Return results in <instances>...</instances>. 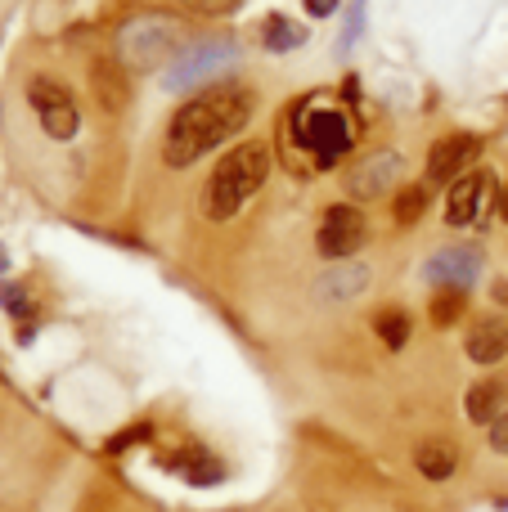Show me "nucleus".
<instances>
[{"mask_svg":"<svg viewBox=\"0 0 508 512\" xmlns=\"http://www.w3.org/2000/svg\"><path fill=\"white\" fill-rule=\"evenodd\" d=\"M252 117V99L248 90H207V95L189 99L176 117H171V131H167V144H162V158L171 167H189V162L207 158L216 144L234 140V135L248 126Z\"/></svg>","mask_w":508,"mask_h":512,"instance_id":"f257e3e1","label":"nucleus"},{"mask_svg":"<svg viewBox=\"0 0 508 512\" xmlns=\"http://www.w3.org/2000/svg\"><path fill=\"white\" fill-rule=\"evenodd\" d=\"M270 176V149L266 144H239L212 167L203 185V216L207 221H230Z\"/></svg>","mask_w":508,"mask_h":512,"instance_id":"f03ea898","label":"nucleus"},{"mask_svg":"<svg viewBox=\"0 0 508 512\" xmlns=\"http://www.w3.org/2000/svg\"><path fill=\"white\" fill-rule=\"evenodd\" d=\"M180 50H185V27L171 14H140V18H131V23H122V32H117V59L135 72L162 68V63H171Z\"/></svg>","mask_w":508,"mask_h":512,"instance_id":"7ed1b4c3","label":"nucleus"},{"mask_svg":"<svg viewBox=\"0 0 508 512\" xmlns=\"http://www.w3.org/2000/svg\"><path fill=\"white\" fill-rule=\"evenodd\" d=\"M234 59H239V41H230V36H207V41L185 45V50L167 63L162 86L167 90H194V86H203V81L221 77L225 68H234Z\"/></svg>","mask_w":508,"mask_h":512,"instance_id":"20e7f679","label":"nucleus"},{"mask_svg":"<svg viewBox=\"0 0 508 512\" xmlns=\"http://www.w3.org/2000/svg\"><path fill=\"white\" fill-rule=\"evenodd\" d=\"M293 131H297V144L311 149L320 167H333V162L351 149L347 113H338V108H329V104H302L293 117Z\"/></svg>","mask_w":508,"mask_h":512,"instance_id":"39448f33","label":"nucleus"},{"mask_svg":"<svg viewBox=\"0 0 508 512\" xmlns=\"http://www.w3.org/2000/svg\"><path fill=\"white\" fill-rule=\"evenodd\" d=\"M27 99H32V108H36V117H41V126H45L50 140H72V135H77L81 113H77L72 95L59 86V81L36 77L32 86H27Z\"/></svg>","mask_w":508,"mask_h":512,"instance_id":"423d86ee","label":"nucleus"},{"mask_svg":"<svg viewBox=\"0 0 508 512\" xmlns=\"http://www.w3.org/2000/svg\"><path fill=\"white\" fill-rule=\"evenodd\" d=\"M401 167H405L401 153H392V149L365 153V158L347 171V194L360 198V203H369V198H387L396 189V180H401Z\"/></svg>","mask_w":508,"mask_h":512,"instance_id":"0eeeda50","label":"nucleus"},{"mask_svg":"<svg viewBox=\"0 0 508 512\" xmlns=\"http://www.w3.org/2000/svg\"><path fill=\"white\" fill-rule=\"evenodd\" d=\"M315 248H320V256L347 261L351 252L365 248V216H360L356 207H347V203L329 207L324 221H320V234H315Z\"/></svg>","mask_w":508,"mask_h":512,"instance_id":"6e6552de","label":"nucleus"},{"mask_svg":"<svg viewBox=\"0 0 508 512\" xmlns=\"http://www.w3.org/2000/svg\"><path fill=\"white\" fill-rule=\"evenodd\" d=\"M482 274V252L459 243V248H441L428 256V283L432 288H473Z\"/></svg>","mask_w":508,"mask_h":512,"instance_id":"1a4fd4ad","label":"nucleus"},{"mask_svg":"<svg viewBox=\"0 0 508 512\" xmlns=\"http://www.w3.org/2000/svg\"><path fill=\"white\" fill-rule=\"evenodd\" d=\"M477 149H482L477 135H441V140L428 149V176L432 180H450V185H455L464 171H473Z\"/></svg>","mask_w":508,"mask_h":512,"instance_id":"9d476101","label":"nucleus"},{"mask_svg":"<svg viewBox=\"0 0 508 512\" xmlns=\"http://www.w3.org/2000/svg\"><path fill=\"white\" fill-rule=\"evenodd\" d=\"M491 198V176L486 171H464V176L450 185L446 198V225H473L482 216V203Z\"/></svg>","mask_w":508,"mask_h":512,"instance_id":"9b49d317","label":"nucleus"},{"mask_svg":"<svg viewBox=\"0 0 508 512\" xmlns=\"http://www.w3.org/2000/svg\"><path fill=\"white\" fill-rule=\"evenodd\" d=\"M464 351L473 364H500L508 355V319H500V315L477 319V324L468 328Z\"/></svg>","mask_w":508,"mask_h":512,"instance_id":"f8f14e48","label":"nucleus"},{"mask_svg":"<svg viewBox=\"0 0 508 512\" xmlns=\"http://www.w3.org/2000/svg\"><path fill=\"white\" fill-rule=\"evenodd\" d=\"M504 396H508L504 378H482V382H473V387H468V396H464V414L473 418L477 427H491L495 418L504 414Z\"/></svg>","mask_w":508,"mask_h":512,"instance_id":"ddd939ff","label":"nucleus"},{"mask_svg":"<svg viewBox=\"0 0 508 512\" xmlns=\"http://www.w3.org/2000/svg\"><path fill=\"white\" fill-rule=\"evenodd\" d=\"M365 288H369V270L365 265H351V261L324 270V279L315 283V292H320L324 301H351V297H360Z\"/></svg>","mask_w":508,"mask_h":512,"instance_id":"4468645a","label":"nucleus"},{"mask_svg":"<svg viewBox=\"0 0 508 512\" xmlns=\"http://www.w3.org/2000/svg\"><path fill=\"white\" fill-rule=\"evenodd\" d=\"M414 463H419V472L428 481H446L450 472L459 468V450L450 441H423L419 454H414Z\"/></svg>","mask_w":508,"mask_h":512,"instance_id":"2eb2a0df","label":"nucleus"},{"mask_svg":"<svg viewBox=\"0 0 508 512\" xmlns=\"http://www.w3.org/2000/svg\"><path fill=\"white\" fill-rule=\"evenodd\" d=\"M374 333H378V342H383L387 351H401V346L410 342V315H405L401 306H383L374 315Z\"/></svg>","mask_w":508,"mask_h":512,"instance_id":"dca6fc26","label":"nucleus"},{"mask_svg":"<svg viewBox=\"0 0 508 512\" xmlns=\"http://www.w3.org/2000/svg\"><path fill=\"white\" fill-rule=\"evenodd\" d=\"M468 310V292L464 288H432V306H428V315H432V324L437 328H450L459 315Z\"/></svg>","mask_w":508,"mask_h":512,"instance_id":"f3484780","label":"nucleus"},{"mask_svg":"<svg viewBox=\"0 0 508 512\" xmlns=\"http://www.w3.org/2000/svg\"><path fill=\"white\" fill-rule=\"evenodd\" d=\"M302 41H306L302 23H293V18H284V14L266 18V50H297Z\"/></svg>","mask_w":508,"mask_h":512,"instance_id":"a211bd4d","label":"nucleus"},{"mask_svg":"<svg viewBox=\"0 0 508 512\" xmlns=\"http://www.w3.org/2000/svg\"><path fill=\"white\" fill-rule=\"evenodd\" d=\"M423 212H428V185H405L401 194H396V203H392L396 225H414Z\"/></svg>","mask_w":508,"mask_h":512,"instance_id":"6ab92c4d","label":"nucleus"},{"mask_svg":"<svg viewBox=\"0 0 508 512\" xmlns=\"http://www.w3.org/2000/svg\"><path fill=\"white\" fill-rule=\"evenodd\" d=\"M180 472H185L194 486H207V481H216L221 477V468H216V459H207L203 450H189L185 459H180Z\"/></svg>","mask_w":508,"mask_h":512,"instance_id":"aec40b11","label":"nucleus"},{"mask_svg":"<svg viewBox=\"0 0 508 512\" xmlns=\"http://www.w3.org/2000/svg\"><path fill=\"white\" fill-rule=\"evenodd\" d=\"M360 27H365V0H356V5H351V14H347V32H342V50H351V45H356Z\"/></svg>","mask_w":508,"mask_h":512,"instance_id":"412c9836","label":"nucleus"},{"mask_svg":"<svg viewBox=\"0 0 508 512\" xmlns=\"http://www.w3.org/2000/svg\"><path fill=\"white\" fill-rule=\"evenodd\" d=\"M180 5L198 9V14H230V9H239L243 0H180Z\"/></svg>","mask_w":508,"mask_h":512,"instance_id":"4be33fe9","label":"nucleus"},{"mask_svg":"<svg viewBox=\"0 0 508 512\" xmlns=\"http://www.w3.org/2000/svg\"><path fill=\"white\" fill-rule=\"evenodd\" d=\"M491 450L495 454H508V405H504V414L491 423Z\"/></svg>","mask_w":508,"mask_h":512,"instance_id":"5701e85b","label":"nucleus"},{"mask_svg":"<svg viewBox=\"0 0 508 512\" xmlns=\"http://www.w3.org/2000/svg\"><path fill=\"white\" fill-rule=\"evenodd\" d=\"M131 441H149V423H140V427H131V432H122L117 441H108V450L117 454V450H126Z\"/></svg>","mask_w":508,"mask_h":512,"instance_id":"b1692460","label":"nucleus"},{"mask_svg":"<svg viewBox=\"0 0 508 512\" xmlns=\"http://www.w3.org/2000/svg\"><path fill=\"white\" fill-rule=\"evenodd\" d=\"M306 5V14H315V18H329L333 9H338V0H302Z\"/></svg>","mask_w":508,"mask_h":512,"instance_id":"393cba45","label":"nucleus"},{"mask_svg":"<svg viewBox=\"0 0 508 512\" xmlns=\"http://www.w3.org/2000/svg\"><path fill=\"white\" fill-rule=\"evenodd\" d=\"M495 301H500V306L508 310V279H500V283H495Z\"/></svg>","mask_w":508,"mask_h":512,"instance_id":"a878e982","label":"nucleus"},{"mask_svg":"<svg viewBox=\"0 0 508 512\" xmlns=\"http://www.w3.org/2000/svg\"><path fill=\"white\" fill-rule=\"evenodd\" d=\"M500 216H504V221H508V185L500 189Z\"/></svg>","mask_w":508,"mask_h":512,"instance_id":"bb28decb","label":"nucleus"}]
</instances>
